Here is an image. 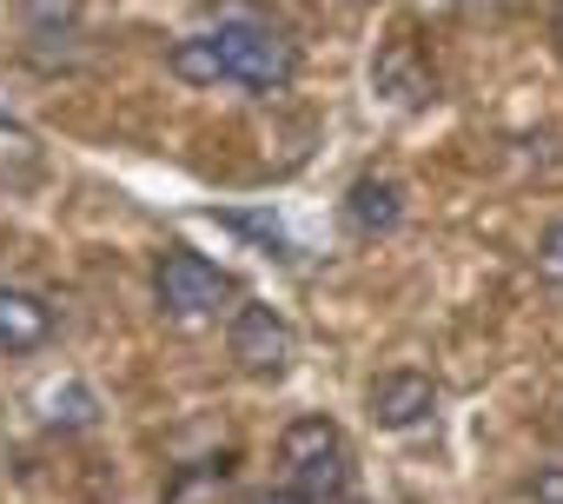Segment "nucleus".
<instances>
[{
	"label": "nucleus",
	"mask_w": 563,
	"mask_h": 504,
	"mask_svg": "<svg viewBox=\"0 0 563 504\" xmlns=\"http://www.w3.org/2000/svg\"><path fill=\"white\" fill-rule=\"evenodd\" d=\"M166 67L186 87L232 80V87H252V94H278V87H292V74H299V47L278 28H265V21H219L206 34H186L166 54Z\"/></svg>",
	"instance_id": "f257e3e1"
},
{
	"label": "nucleus",
	"mask_w": 563,
	"mask_h": 504,
	"mask_svg": "<svg viewBox=\"0 0 563 504\" xmlns=\"http://www.w3.org/2000/svg\"><path fill=\"white\" fill-rule=\"evenodd\" d=\"M278 464H286L292 491H306L312 504H332L352 478V458H345V431L332 418H292L286 431H278Z\"/></svg>",
	"instance_id": "f03ea898"
},
{
	"label": "nucleus",
	"mask_w": 563,
	"mask_h": 504,
	"mask_svg": "<svg viewBox=\"0 0 563 504\" xmlns=\"http://www.w3.org/2000/svg\"><path fill=\"white\" fill-rule=\"evenodd\" d=\"M153 299H159V313H166V319L199 326V319H219V313H225L232 280L206 260V252L173 245V252H159V266H153Z\"/></svg>",
	"instance_id": "7ed1b4c3"
},
{
	"label": "nucleus",
	"mask_w": 563,
	"mask_h": 504,
	"mask_svg": "<svg viewBox=\"0 0 563 504\" xmlns=\"http://www.w3.org/2000/svg\"><path fill=\"white\" fill-rule=\"evenodd\" d=\"M225 346H232V359H239V372H252V379H278L292 359H299V339H292V326L278 319L272 306H239L232 313V332H225Z\"/></svg>",
	"instance_id": "20e7f679"
},
{
	"label": "nucleus",
	"mask_w": 563,
	"mask_h": 504,
	"mask_svg": "<svg viewBox=\"0 0 563 504\" xmlns=\"http://www.w3.org/2000/svg\"><path fill=\"white\" fill-rule=\"evenodd\" d=\"M372 94L385 100V107H398V113H418V107H431L438 100V74H431V61L418 54V41H385L378 47V61H372Z\"/></svg>",
	"instance_id": "39448f33"
},
{
	"label": "nucleus",
	"mask_w": 563,
	"mask_h": 504,
	"mask_svg": "<svg viewBox=\"0 0 563 504\" xmlns=\"http://www.w3.org/2000/svg\"><path fill=\"white\" fill-rule=\"evenodd\" d=\"M365 405H372V425L411 431V425H424V418L438 412V385H431L424 372H378L372 392H365Z\"/></svg>",
	"instance_id": "423d86ee"
},
{
	"label": "nucleus",
	"mask_w": 563,
	"mask_h": 504,
	"mask_svg": "<svg viewBox=\"0 0 563 504\" xmlns=\"http://www.w3.org/2000/svg\"><path fill=\"white\" fill-rule=\"evenodd\" d=\"M47 339H54V306L21 286H0V352H41Z\"/></svg>",
	"instance_id": "0eeeda50"
},
{
	"label": "nucleus",
	"mask_w": 563,
	"mask_h": 504,
	"mask_svg": "<svg viewBox=\"0 0 563 504\" xmlns=\"http://www.w3.org/2000/svg\"><path fill=\"white\" fill-rule=\"evenodd\" d=\"M345 219H352V232H365V239L391 232V226L405 219V193H398V179H378V173L352 179V193H345Z\"/></svg>",
	"instance_id": "6e6552de"
},
{
	"label": "nucleus",
	"mask_w": 563,
	"mask_h": 504,
	"mask_svg": "<svg viewBox=\"0 0 563 504\" xmlns=\"http://www.w3.org/2000/svg\"><path fill=\"white\" fill-rule=\"evenodd\" d=\"M219 491H225V464H186L173 478L166 504H219Z\"/></svg>",
	"instance_id": "1a4fd4ad"
},
{
	"label": "nucleus",
	"mask_w": 563,
	"mask_h": 504,
	"mask_svg": "<svg viewBox=\"0 0 563 504\" xmlns=\"http://www.w3.org/2000/svg\"><path fill=\"white\" fill-rule=\"evenodd\" d=\"M47 425H93V392L87 385H54L47 392Z\"/></svg>",
	"instance_id": "9d476101"
},
{
	"label": "nucleus",
	"mask_w": 563,
	"mask_h": 504,
	"mask_svg": "<svg viewBox=\"0 0 563 504\" xmlns=\"http://www.w3.org/2000/svg\"><path fill=\"white\" fill-rule=\"evenodd\" d=\"M27 8V21L41 28V34H54V28H74L80 21V0H21Z\"/></svg>",
	"instance_id": "9b49d317"
},
{
	"label": "nucleus",
	"mask_w": 563,
	"mask_h": 504,
	"mask_svg": "<svg viewBox=\"0 0 563 504\" xmlns=\"http://www.w3.org/2000/svg\"><path fill=\"white\" fill-rule=\"evenodd\" d=\"M225 226H232V232H252L258 245H272V260H292V245H286V232H278L272 219H252V212H225Z\"/></svg>",
	"instance_id": "f8f14e48"
},
{
	"label": "nucleus",
	"mask_w": 563,
	"mask_h": 504,
	"mask_svg": "<svg viewBox=\"0 0 563 504\" xmlns=\"http://www.w3.org/2000/svg\"><path fill=\"white\" fill-rule=\"evenodd\" d=\"M530 504H563V464H537V478H530Z\"/></svg>",
	"instance_id": "ddd939ff"
},
{
	"label": "nucleus",
	"mask_w": 563,
	"mask_h": 504,
	"mask_svg": "<svg viewBox=\"0 0 563 504\" xmlns=\"http://www.w3.org/2000/svg\"><path fill=\"white\" fill-rule=\"evenodd\" d=\"M543 273H550V280L563 286V219H556V226L543 232Z\"/></svg>",
	"instance_id": "4468645a"
},
{
	"label": "nucleus",
	"mask_w": 563,
	"mask_h": 504,
	"mask_svg": "<svg viewBox=\"0 0 563 504\" xmlns=\"http://www.w3.org/2000/svg\"><path fill=\"white\" fill-rule=\"evenodd\" d=\"M252 504H312V497H306V491H292V484H278V491H258Z\"/></svg>",
	"instance_id": "2eb2a0df"
},
{
	"label": "nucleus",
	"mask_w": 563,
	"mask_h": 504,
	"mask_svg": "<svg viewBox=\"0 0 563 504\" xmlns=\"http://www.w3.org/2000/svg\"><path fill=\"white\" fill-rule=\"evenodd\" d=\"M550 34H556V47H563V0H556V14H550Z\"/></svg>",
	"instance_id": "dca6fc26"
},
{
	"label": "nucleus",
	"mask_w": 563,
	"mask_h": 504,
	"mask_svg": "<svg viewBox=\"0 0 563 504\" xmlns=\"http://www.w3.org/2000/svg\"><path fill=\"white\" fill-rule=\"evenodd\" d=\"M424 8H457V0H424Z\"/></svg>",
	"instance_id": "f3484780"
}]
</instances>
